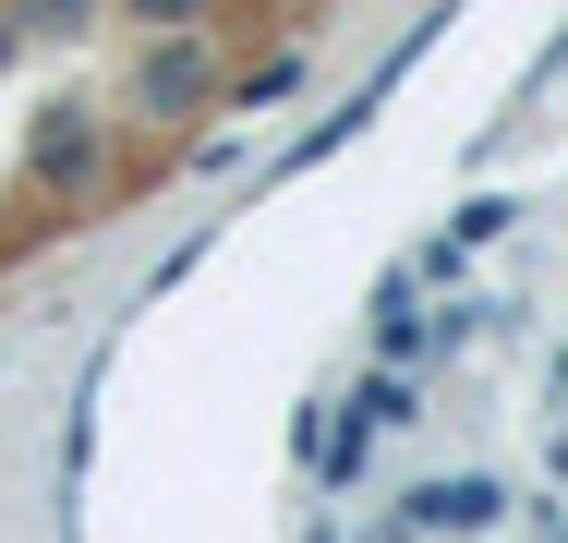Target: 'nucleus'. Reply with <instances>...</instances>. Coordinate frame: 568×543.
Listing matches in <instances>:
<instances>
[{
	"mask_svg": "<svg viewBox=\"0 0 568 543\" xmlns=\"http://www.w3.org/2000/svg\"><path fill=\"white\" fill-rule=\"evenodd\" d=\"M206 85H219L206 37H182V49H145V73H133V98H145V109H194Z\"/></svg>",
	"mask_w": 568,
	"mask_h": 543,
	"instance_id": "nucleus-1",
	"label": "nucleus"
},
{
	"mask_svg": "<svg viewBox=\"0 0 568 543\" xmlns=\"http://www.w3.org/2000/svg\"><path fill=\"white\" fill-rule=\"evenodd\" d=\"M133 12H145V24H194L206 0H133Z\"/></svg>",
	"mask_w": 568,
	"mask_h": 543,
	"instance_id": "nucleus-3",
	"label": "nucleus"
},
{
	"mask_svg": "<svg viewBox=\"0 0 568 543\" xmlns=\"http://www.w3.org/2000/svg\"><path fill=\"white\" fill-rule=\"evenodd\" d=\"M412 520H436V532H484V520H496V483H424Z\"/></svg>",
	"mask_w": 568,
	"mask_h": 543,
	"instance_id": "nucleus-2",
	"label": "nucleus"
}]
</instances>
